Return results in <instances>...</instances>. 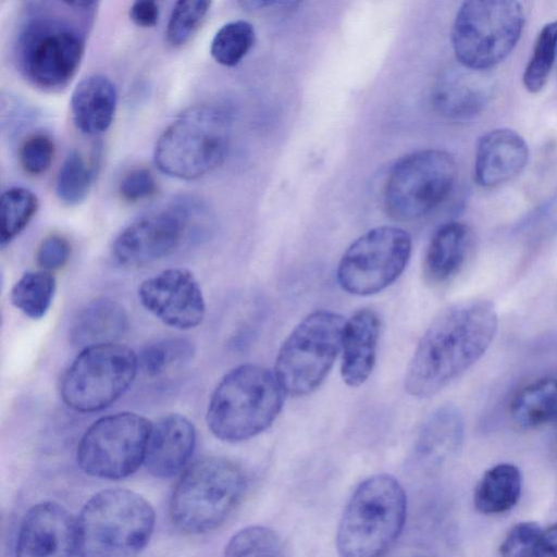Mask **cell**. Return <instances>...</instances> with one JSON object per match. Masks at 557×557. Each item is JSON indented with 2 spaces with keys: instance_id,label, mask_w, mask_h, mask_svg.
<instances>
[{
  "instance_id": "obj_1",
  "label": "cell",
  "mask_w": 557,
  "mask_h": 557,
  "mask_svg": "<svg viewBox=\"0 0 557 557\" xmlns=\"http://www.w3.org/2000/svg\"><path fill=\"white\" fill-rule=\"evenodd\" d=\"M495 306L487 299L458 301L428 326L408 364L405 388L426 398L467 372L487 351L497 332Z\"/></svg>"
},
{
  "instance_id": "obj_2",
  "label": "cell",
  "mask_w": 557,
  "mask_h": 557,
  "mask_svg": "<svg viewBox=\"0 0 557 557\" xmlns=\"http://www.w3.org/2000/svg\"><path fill=\"white\" fill-rule=\"evenodd\" d=\"M285 394L274 372L258 364H240L214 388L207 408L208 428L225 442L253 437L273 423Z\"/></svg>"
},
{
  "instance_id": "obj_3",
  "label": "cell",
  "mask_w": 557,
  "mask_h": 557,
  "mask_svg": "<svg viewBox=\"0 0 557 557\" xmlns=\"http://www.w3.org/2000/svg\"><path fill=\"white\" fill-rule=\"evenodd\" d=\"M407 497L391 474L363 480L350 496L338 523L335 543L344 557L384 555L405 525Z\"/></svg>"
},
{
  "instance_id": "obj_4",
  "label": "cell",
  "mask_w": 557,
  "mask_h": 557,
  "mask_svg": "<svg viewBox=\"0 0 557 557\" xmlns=\"http://www.w3.org/2000/svg\"><path fill=\"white\" fill-rule=\"evenodd\" d=\"M247 490L243 469L224 457L197 460L182 473L170 499L173 524L187 534L219 528L240 504Z\"/></svg>"
},
{
  "instance_id": "obj_5",
  "label": "cell",
  "mask_w": 557,
  "mask_h": 557,
  "mask_svg": "<svg viewBox=\"0 0 557 557\" xmlns=\"http://www.w3.org/2000/svg\"><path fill=\"white\" fill-rule=\"evenodd\" d=\"M232 134L227 113L212 104H195L181 112L158 138L153 160L164 174L197 180L224 160Z\"/></svg>"
},
{
  "instance_id": "obj_6",
  "label": "cell",
  "mask_w": 557,
  "mask_h": 557,
  "mask_svg": "<svg viewBox=\"0 0 557 557\" xmlns=\"http://www.w3.org/2000/svg\"><path fill=\"white\" fill-rule=\"evenodd\" d=\"M81 556H134L148 544L156 524L151 504L136 492L107 488L92 495L78 517Z\"/></svg>"
},
{
  "instance_id": "obj_7",
  "label": "cell",
  "mask_w": 557,
  "mask_h": 557,
  "mask_svg": "<svg viewBox=\"0 0 557 557\" xmlns=\"http://www.w3.org/2000/svg\"><path fill=\"white\" fill-rule=\"evenodd\" d=\"M523 25L518 0H465L453 24L455 57L469 70H488L512 51Z\"/></svg>"
},
{
  "instance_id": "obj_8",
  "label": "cell",
  "mask_w": 557,
  "mask_h": 557,
  "mask_svg": "<svg viewBox=\"0 0 557 557\" xmlns=\"http://www.w3.org/2000/svg\"><path fill=\"white\" fill-rule=\"evenodd\" d=\"M346 319L318 310L304 318L282 344L274 373L286 394L313 392L330 372L342 349Z\"/></svg>"
},
{
  "instance_id": "obj_9",
  "label": "cell",
  "mask_w": 557,
  "mask_h": 557,
  "mask_svg": "<svg viewBox=\"0 0 557 557\" xmlns=\"http://www.w3.org/2000/svg\"><path fill=\"white\" fill-rule=\"evenodd\" d=\"M454 157L440 149H423L404 156L391 168L383 200L387 214L397 221L418 220L451 194L457 181Z\"/></svg>"
},
{
  "instance_id": "obj_10",
  "label": "cell",
  "mask_w": 557,
  "mask_h": 557,
  "mask_svg": "<svg viewBox=\"0 0 557 557\" xmlns=\"http://www.w3.org/2000/svg\"><path fill=\"white\" fill-rule=\"evenodd\" d=\"M138 369V356L117 342L83 348L62 377V399L79 412L101 410L131 386Z\"/></svg>"
},
{
  "instance_id": "obj_11",
  "label": "cell",
  "mask_w": 557,
  "mask_h": 557,
  "mask_svg": "<svg viewBox=\"0 0 557 557\" xmlns=\"http://www.w3.org/2000/svg\"><path fill=\"white\" fill-rule=\"evenodd\" d=\"M152 422L124 411L95 421L82 436L77 465L86 474L107 480L124 479L144 463Z\"/></svg>"
},
{
  "instance_id": "obj_12",
  "label": "cell",
  "mask_w": 557,
  "mask_h": 557,
  "mask_svg": "<svg viewBox=\"0 0 557 557\" xmlns=\"http://www.w3.org/2000/svg\"><path fill=\"white\" fill-rule=\"evenodd\" d=\"M411 237L393 225L373 227L355 239L336 270L339 286L357 296L377 294L404 272L411 255Z\"/></svg>"
},
{
  "instance_id": "obj_13",
  "label": "cell",
  "mask_w": 557,
  "mask_h": 557,
  "mask_svg": "<svg viewBox=\"0 0 557 557\" xmlns=\"http://www.w3.org/2000/svg\"><path fill=\"white\" fill-rule=\"evenodd\" d=\"M198 205L189 198L176 199L133 221L113 242L114 259L127 267H141L168 257L189 232Z\"/></svg>"
},
{
  "instance_id": "obj_14",
  "label": "cell",
  "mask_w": 557,
  "mask_h": 557,
  "mask_svg": "<svg viewBox=\"0 0 557 557\" xmlns=\"http://www.w3.org/2000/svg\"><path fill=\"white\" fill-rule=\"evenodd\" d=\"M84 49V40L75 29L57 22H39L22 38L21 62L34 85L61 89L75 76Z\"/></svg>"
},
{
  "instance_id": "obj_15",
  "label": "cell",
  "mask_w": 557,
  "mask_h": 557,
  "mask_svg": "<svg viewBox=\"0 0 557 557\" xmlns=\"http://www.w3.org/2000/svg\"><path fill=\"white\" fill-rule=\"evenodd\" d=\"M138 298L147 311L178 330L198 326L206 314L201 287L195 275L183 268L166 269L143 281Z\"/></svg>"
},
{
  "instance_id": "obj_16",
  "label": "cell",
  "mask_w": 557,
  "mask_h": 557,
  "mask_svg": "<svg viewBox=\"0 0 557 557\" xmlns=\"http://www.w3.org/2000/svg\"><path fill=\"white\" fill-rule=\"evenodd\" d=\"M15 554L21 557L81 556L78 519L55 502H40L24 515Z\"/></svg>"
},
{
  "instance_id": "obj_17",
  "label": "cell",
  "mask_w": 557,
  "mask_h": 557,
  "mask_svg": "<svg viewBox=\"0 0 557 557\" xmlns=\"http://www.w3.org/2000/svg\"><path fill=\"white\" fill-rule=\"evenodd\" d=\"M195 444L193 422L183 414L169 413L151 425L144 466L153 476H174L188 463Z\"/></svg>"
},
{
  "instance_id": "obj_18",
  "label": "cell",
  "mask_w": 557,
  "mask_h": 557,
  "mask_svg": "<svg viewBox=\"0 0 557 557\" xmlns=\"http://www.w3.org/2000/svg\"><path fill=\"white\" fill-rule=\"evenodd\" d=\"M529 160L524 138L511 128H495L478 140L474 160L475 182L497 187L519 175Z\"/></svg>"
},
{
  "instance_id": "obj_19",
  "label": "cell",
  "mask_w": 557,
  "mask_h": 557,
  "mask_svg": "<svg viewBox=\"0 0 557 557\" xmlns=\"http://www.w3.org/2000/svg\"><path fill=\"white\" fill-rule=\"evenodd\" d=\"M380 330V318L370 308L356 311L345 321L341 374L347 385L360 386L371 375L376 359Z\"/></svg>"
},
{
  "instance_id": "obj_20",
  "label": "cell",
  "mask_w": 557,
  "mask_h": 557,
  "mask_svg": "<svg viewBox=\"0 0 557 557\" xmlns=\"http://www.w3.org/2000/svg\"><path fill=\"white\" fill-rule=\"evenodd\" d=\"M473 244L471 227L462 222L442 224L432 235L423 260V274L432 284H443L465 265Z\"/></svg>"
},
{
  "instance_id": "obj_21",
  "label": "cell",
  "mask_w": 557,
  "mask_h": 557,
  "mask_svg": "<svg viewBox=\"0 0 557 557\" xmlns=\"http://www.w3.org/2000/svg\"><path fill=\"white\" fill-rule=\"evenodd\" d=\"M465 433L463 417L455 405L445 404L422 423L414 442V457L423 466L435 467L458 451Z\"/></svg>"
},
{
  "instance_id": "obj_22",
  "label": "cell",
  "mask_w": 557,
  "mask_h": 557,
  "mask_svg": "<svg viewBox=\"0 0 557 557\" xmlns=\"http://www.w3.org/2000/svg\"><path fill=\"white\" fill-rule=\"evenodd\" d=\"M117 106L115 85L104 75L94 74L83 78L71 97V111L76 127L86 135L106 132Z\"/></svg>"
},
{
  "instance_id": "obj_23",
  "label": "cell",
  "mask_w": 557,
  "mask_h": 557,
  "mask_svg": "<svg viewBox=\"0 0 557 557\" xmlns=\"http://www.w3.org/2000/svg\"><path fill=\"white\" fill-rule=\"evenodd\" d=\"M128 327V317L117 301L98 298L87 304L75 317L70 338L83 348L116 343Z\"/></svg>"
},
{
  "instance_id": "obj_24",
  "label": "cell",
  "mask_w": 557,
  "mask_h": 557,
  "mask_svg": "<svg viewBox=\"0 0 557 557\" xmlns=\"http://www.w3.org/2000/svg\"><path fill=\"white\" fill-rule=\"evenodd\" d=\"M512 423L531 430L557 421V375L534 380L521 387L509 404Z\"/></svg>"
},
{
  "instance_id": "obj_25",
  "label": "cell",
  "mask_w": 557,
  "mask_h": 557,
  "mask_svg": "<svg viewBox=\"0 0 557 557\" xmlns=\"http://www.w3.org/2000/svg\"><path fill=\"white\" fill-rule=\"evenodd\" d=\"M521 490L520 469L512 463H498L486 470L479 480L473 504L483 515H500L518 503Z\"/></svg>"
},
{
  "instance_id": "obj_26",
  "label": "cell",
  "mask_w": 557,
  "mask_h": 557,
  "mask_svg": "<svg viewBox=\"0 0 557 557\" xmlns=\"http://www.w3.org/2000/svg\"><path fill=\"white\" fill-rule=\"evenodd\" d=\"M486 92L479 85L460 77H447L433 90L432 102L443 116L462 121L478 115L486 103Z\"/></svg>"
},
{
  "instance_id": "obj_27",
  "label": "cell",
  "mask_w": 557,
  "mask_h": 557,
  "mask_svg": "<svg viewBox=\"0 0 557 557\" xmlns=\"http://www.w3.org/2000/svg\"><path fill=\"white\" fill-rule=\"evenodd\" d=\"M57 289V282L50 271L24 273L13 285L10 299L12 305L30 319H40L49 310Z\"/></svg>"
},
{
  "instance_id": "obj_28",
  "label": "cell",
  "mask_w": 557,
  "mask_h": 557,
  "mask_svg": "<svg viewBox=\"0 0 557 557\" xmlns=\"http://www.w3.org/2000/svg\"><path fill=\"white\" fill-rule=\"evenodd\" d=\"M39 208L37 196L24 187L4 190L0 200V243L12 242L35 216Z\"/></svg>"
},
{
  "instance_id": "obj_29",
  "label": "cell",
  "mask_w": 557,
  "mask_h": 557,
  "mask_svg": "<svg viewBox=\"0 0 557 557\" xmlns=\"http://www.w3.org/2000/svg\"><path fill=\"white\" fill-rule=\"evenodd\" d=\"M256 41L253 26L243 20L224 24L214 35L210 53L223 66L237 65L251 50Z\"/></svg>"
},
{
  "instance_id": "obj_30",
  "label": "cell",
  "mask_w": 557,
  "mask_h": 557,
  "mask_svg": "<svg viewBox=\"0 0 557 557\" xmlns=\"http://www.w3.org/2000/svg\"><path fill=\"white\" fill-rule=\"evenodd\" d=\"M194 345L182 337L159 339L147 345L138 356L139 369L149 377H158L190 360Z\"/></svg>"
},
{
  "instance_id": "obj_31",
  "label": "cell",
  "mask_w": 557,
  "mask_h": 557,
  "mask_svg": "<svg viewBox=\"0 0 557 557\" xmlns=\"http://www.w3.org/2000/svg\"><path fill=\"white\" fill-rule=\"evenodd\" d=\"M556 60L557 21H554L540 30L524 70L522 82L529 92L536 94L543 89Z\"/></svg>"
},
{
  "instance_id": "obj_32",
  "label": "cell",
  "mask_w": 557,
  "mask_h": 557,
  "mask_svg": "<svg viewBox=\"0 0 557 557\" xmlns=\"http://www.w3.org/2000/svg\"><path fill=\"white\" fill-rule=\"evenodd\" d=\"M94 171L83 154L73 150L67 153L57 175L58 198L70 206L81 203L89 193Z\"/></svg>"
},
{
  "instance_id": "obj_33",
  "label": "cell",
  "mask_w": 557,
  "mask_h": 557,
  "mask_svg": "<svg viewBox=\"0 0 557 557\" xmlns=\"http://www.w3.org/2000/svg\"><path fill=\"white\" fill-rule=\"evenodd\" d=\"M281 537L272 529L262 525L246 527L236 532L227 542L224 555L238 556H281Z\"/></svg>"
},
{
  "instance_id": "obj_34",
  "label": "cell",
  "mask_w": 557,
  "mask_h": 557,
  "mask_svg": "<svg viewBox=\"0 0 557 557\" xmlns=\"http://www.w3.org/2000/svg\"><path fill=\"white\" fill-rule=\"evenodd\" d=\"M212 0H176L170 15L165 37L173 47L185 45L198 30Z\"/></svg>"
},
{
  "instance_id": "obj_35",
  "label": "cell",
  "mask_w": 557,
  "mask_h": 557,
  "mask_svg": "<svg viewBox=\"0 0 557 557\" xmlns=\"http://www.w3.org/2000/svg\"><path fill=\"white\" fill-rule=\"evenodd\" d=\"M54 143L45 133L28 136L21 145L18 160L23 170L32 175L45 173L54 158Z\"/></svg>"
},
{
  "instance_id": "obj_36",
  "label": "cell",
  "mask_w": 557,
  "mask_h": 557,
  "mask_svg": "<svg viewBox=\"0 0 557 557\" xmlns=\"http://www.w3.org/2000/svg\"><path fill=\"white\" fill-rule=\"evenodd\" d=\"M542 533V528L533 521L515 524L499 545V553L507 557L533 556V550Z\"/></svg>"
},
{
  "instance_id": "obj_37",
  "label": "cell",
  "mask_w": 557,
  "mask_h": 557,
  "mask_svg": "<svg viewBox=\"0 0 557 557\" xmlns=\"http://www.w3.org/2000/svg\"><path fill=\"white\" fill-rule=\"evenodd\" d=\"M157 191V182L150 170L137 168L121 180L119 193L123 199L135 202L152 196Z\"/></svg>"
},
{
  "instance_id": "obj_38",
  "label": "cell",
  "mask_w": 557,
  "mask_h": 557,
  "mask_svg": "<svg viewBox=\"0 0 557 557\" xmlns=\"http://www.w3.org/2000/svg\"><path fill=\"white\" fill-rule=\"evenodd\" d=\"M71 256V245L61 235H50L39 245L36 252L37 264L46 271H54L66 264Z\"/></svg>"
},
{
  "instance_id": "obj_39",
  "label": "cell",
  "mask_w": 557,
  "mask_h": 557,
  "mask_svg": "<svg viewBox=\"0 0 557 557\" xmlns=\"http://www.w3.org/2000/svg\"><path fill=\"white\" fill-rule=\"evenodd\" d=\"M160 16L158 0H134L129 8V18L139 27H153Z\"/></svg>"
},
{
  "instance_id": "obj_40",
  "label": "cell",
  "mask_w": 557,
  "mask_h": 557,
  "mask_svg": "<svg viewBox=\"0 0 557 557\" xmlns=\"http://www.w3.org/2000/svg\"><path fill=\"white\" fill-rule=\"evenodd\" d=\"M304 0H237L246 11L284 10L298 7Z\"/></svg>"
},
{
  "instance_id": "obj_41",
  "label": "cell",
  "mask_w": 557,
  "mask_h": 557,
  "mask_svg": "<svg viewBox=\"0 0 557 557\" xmlns=\"http://www.w3.org/2000/svg\"><path fill=\"white\" fill-rule=\"evenodd\" d=\"M533 556L557 557V523L550 525L546 530H542L540 539L533 550Z\"/></svg>"
},
{
  "instance_id": "obj_42",
  "label": "cell",
  "mask_w": 557,
  "mask_h": 557,
  "mask_svg": "<svg viewBox=\"0 0 557 557\" xmlns=\"http://www.w3.org/2000/svg\"><path fill=\"white\" fill-rule=\"evenodd\" d=\"M66 4L74 8H87L94 4L97 0H63Z\"/></svg>"
},
{
  "instance_id": "obj_43",
  "label": "cell",
  "mask_w": 557,
  "mask_h": 557,
  "mask_svg": "<svg viewBox=\"0 0 557 557\" xmlns=\"http://www.w3.org/2000/svg\"><path fill=\"white\" fill-rule=\"evenodd\" d=\"M159 1V0H158Z\"/></svg>"
},
{
  "instance_id": "obj_44",
  "label": "cell",
  "mask_w": 557,
  "mask_h": 557,
  "mask_svg": "<svg viewBox=\"0 0 557 557\" xmlns=\"http://www.w3.org/2000/svg\"><path fill=\"white\" fill-rule=\"evenodd\" d=\"M557 62V61H556Z\"/></svg>"
}]
</instances>
